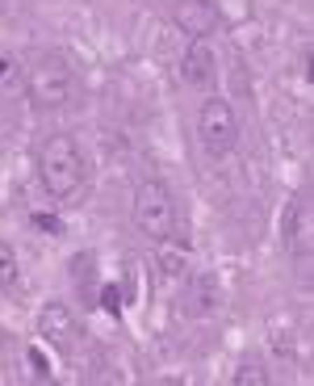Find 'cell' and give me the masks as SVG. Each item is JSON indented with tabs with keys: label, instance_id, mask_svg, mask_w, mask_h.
<instances>
[{
	"label": "cell",
	"instance_id": "obj_5",
	"mask_svg": "<svg viewBox=\"0 0 314 386\" xmlns=\"http://www.w3.org/2000/svg\"><path fill=\"white\" fill-rule=\"evenodd\" d=\"M38 336H42L46 345H55L59 353H67V357L84 345V328H80L76 311H67L63 303H46V307L38 311Z\"/></svg>",
	"mask_w": 314,
	"mask_h": 386
},
{
	"label": "cell",
	"instance_id": "obj_9",
	"mask_svg": "<svg viewBox=\"0 0 314 386\" xmlns=\"http://www.w3.org/2000/svg\"><path fill=\"white\" fill-rule=\"evenodd\" d=\"M193 294H197V311H201V315H214V311L222 307V290H218L214 273H201V277L193 282Z\"/></svg>",
	"mask_w": 314,
	"mask_h": 386
},
{
	"label": "cell",
	"instance_id": "obj_1",
	"mask_svg": "<svg viewBox=\"0 0 314 386\" xmlns=\"http://www.w3.org/2000/svg\"><path fill=\"white\" fill-rule=\"evenodd\" d=\"M38 181L55 202H71L88 185V160L71 135H46L38 147Z\"/></svg>",
	"mask_w": 314,
	"mask_h": 386
},
{
	"label": "cell",
	"instance_id": "obj_2",
	"mask_svg": "<svg viewBox=\"0 0 314 386\" xmlns=\"http://www.w3.org/2000/svg\"><path fill=\"white\" fill-rule=\"evenodd\" d=\"M134 227H138L147 240H155V244H168V240L180 231L176 198H172V189H168L159 177L138 181V189H134Z\"/></svg>",
	"mask_w": 314,
	"mask_h": 386
},
{
	"label": "cell",
	"instance_id": "obj_14",
	"mask_svg": "<svg viewBox=\"0 0 314 386\" xmlns=\"http://www.w3.org/2000/svg\"><path fill=\"white\" fill-rule=\"evenodd\" d=\"M29 386H59V382H55L50 374H38V378H34V382H29Z\"/></svg>",
	"mask_w": 314,
	"mask_h": 386
},
{
	"label": "cell",
	"instance_id": "obj_7",
	"mask_svg": "<svg viewBox=\"0 0 314 386\" xmlns=\"http://www.w3.org/2000/svg\"><path fill=\"white\" fill-rule=\"evenodd\" d=\"M180 80L201 92H210L218 84V59H214L210 42H189V50L180 55Z\"/></svg>",
	"mask_w": 314,
	"mask_h": 386
},
{
	"label": "cell",
	"instance_id": "obj_10",
	"mask_svg": "<svg viewBox=\"0 0 314 386\" xmlns=\"http://www.w3.org/2000/svg\"><path fill=\"white\" fill-rule=\"evenodd\" d=\"M17 286H21V265H17L13 248L0 240V294H17Z\"/></svg>",
	"mask_w": 314,
	"mask_h": 386
},
{
	"label": "cell",
	"instance_id": "obj_8",
	"mask_svg": "<svg viewBox=\"0 0 314 386\" xmlns=\"http://www.w3.org/2000/svg\"><path fill=\"white\" fill-rule=\"evenodd\" d=\"M285 240L298 256H311L314 248V210H311V193H298L285 210Z\"/></svg>",
	"mask_w": 314,
	"mask_h": 386
},
{
	"label": "cell",
	"instance_id": "obj_13",
	"mask_svg": "<svg viewBox=\"0 0 314 386\" xmlns=\"http://www.w3.org/2000/svg\"><path fill=\"white\" fill-rule=\"evenodd\" d=\"M34 227H42V231H55V235L63 231V223H59L55 214H34Z\"/></svg>",
	"mask_w": 314,
	"mask_h": 386
},
{
	"label": "cell",
	"instance_id": "obj_11",
	"mask_svg": "<svg viewBox=\"0 0 314 386\" xmlns=\"http://www.w3.org/2000/svg\"><path fill=\"white\" fill-rule=\"evenodd\" d=\"M235 386H273V382H269L264 366H256V361H243V366H239V374H235Z\"/></svg>",
	"mask_w": 314,
	"mask_h": 386
},
{
	"label": "cell",
	"instance_id": "obj_3",
	"mask_svg": "<svg viewBox=\"0 0 314 386\" xmlns=\"http://www.w3.org/2000/svg\"><path fill=\"white\" fill-rule=\"evenodd\" d=\"M25 97L34 109H63L76 97V76L59 55H38L25 71Z\"/></svg>",
	"mask_w": 314,
	"mask_h": 386
},
{
	"label": "cell",
	"instance_id": "obj_4",
	"mask_svg": "<svg viewBox=\"0 0 314 386\" xmlns=\"http://www.w3.org/2000/svg\"><path fill=\"white\" fill-rule=\"evenodd\" d=\"M197 135H201V147L210 156H231L235 143H239V118L231 109L227 97H206V105L197 109Z\"/></svg>",
	"mask_w": 314,
	"mask_h": 386
},
{
	"label": "cell",
	"instance_id": "obj_6",
	"mask_svg": "<svg viewBox=\"0 0 314 386\" xmlns=\"http://www.w3.org/2000/svg\"><path fill=\"white\" fill-rule=\"evenodd\" d=\"M172 17H176L180 34H189V42H206L222 25V8L214 0H180Z\"/></svg>",
	"mask_w": 314,
	"mask_h": 386
},
{
	"label": "cell",
	"instance_id": "obj_15",
	"mask_svg": "<svg viewBox=\"0 0 314 386\" xmlns=\"http://www.w3.org/2000/svg\"><path fill=\"white\" fill-rule=\"evenodd\" d=\"M8 67H13V63H8V59H4V55H0V80H4V76H8Z\"/></svg>",
	"mask_w": 314,
	"mask_h": 386
},
{
	"label": "cell",
	"instance_id": "obj_12",
	"mask_svg": "<svg viewBox=\"0 0 314 386\" xmlns=\"http://www.w3.org/2000/svg\"><path fill=\"white\" fill-rule=\"evenodd\" d=\"M101 307H105L109 315H122V286H105V290H101Z\"/></svg>",
	"mask_w": 314,
	"mask_h": 386
}]
</instances>
